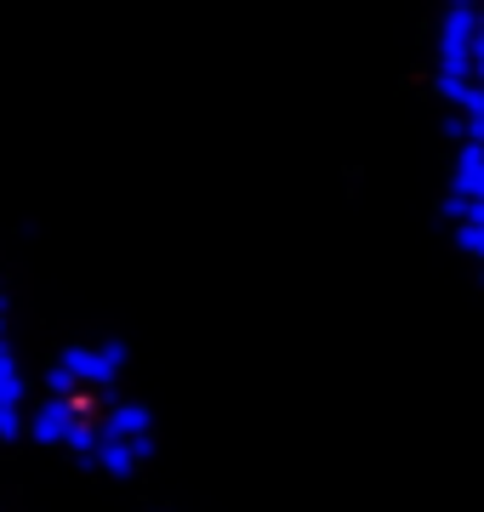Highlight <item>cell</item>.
Wrapping results in <instances>:
<instances>
[{"instance_id": "cell-2", "label": "cell", "mask_w": 484, "mask_h": 512, "mask_svg": "<svg viewBox=\"0 0 484 512\" xmlns=\"http://www.w3.org/2000/svg\"><path fill=\"white\" fill-rule=\"evenodd\" d=\"M126 359H131V348L120 342V336H103V342H75V348L57 353V365L75 376L80 393H86L92 404L114 399V382L126 376Z\"/></svg>"}, {"instance_id": "cell-7", "label": "cell", "mask_w": 484, "mask_h": 512, "mask_svg": "<svg viewBox=\"0 0 484 512\" xmlns=\"http://www.w3.org/2000/svg\"><path fill=\"white\" fill-rule=\"evenodd\" d=\"M473 18H479V29H484V6H473Z\"/></svg>"}, {"instance_id": "cell-8", "label": "cell", "mask_w": 484, "mask_h": 512, "mask_svg": "<svg viewBox=\"0 0 484 512\" xmlns=\"http://www.w3.org/2000/svg\"><path fill=\"white\" fill-rule=\"evenodd\" d=\"M479 285H484V268H479Z\"/></svg>"}, {"instance_id": "cell-6", "label": "cell", "mask_w": 484, "mask_h": 512, "mask_svg": "<svg viewBox=\"0 0 484 512\" xmlns=\"http://www.w3.org/2000/svg\"><path fill=\"white\" fill-rule=\"evenodd\" d=\"M445 137H450L456 148L467 143V120H462V114H445Z\"/></svg>"}, {"instance_id": "cell-3", "label": "cell", "mask_w": 484, "mask_h": 512, "mask_svg": "<svg viewBox=\"0 0 484 512\" xmlns=\"http://www.w3.org/2000/svg\"><path fill=\"white\" fill-rule=\"evenodd\" d=\"M86 416H97L92 399H75V404L40 399V404H29V416H23V439L46 444V450H69V439H75V427Z\"/></svg>"}, {"instance_id": "cell-5", "label": "cell", "mask_w": 484, "mask_h": 512, "mask_svg": "<svg viewBox=\"0 0 484 512\" xmlns=\"http://www.w3.org/2000/svg\"><path fill=\"white\" fill-rule=\"evenodd\" d=\"M450 239H456V251L473 256V262L484 268V228H479V222H456V228H450Z\"/></svg>"}, {"instance_id": "cell-1", "label": "cell", "mask_w": 484, "mask_h": 512, "mask_svg": "<svg viewBox=\"0 0 484 512\" xmlns=\"http://www.w3.org/2000/svg\"><path fill=\"white\" fill-rule=\"evenodd\" d=\"M473 6L467 0H456V6H445L439 12V52H433V92L450 103V114L473 109V97H479V86H473Z\"/></svg>"}, {"instance_id": "cell-4", "label": "cell", "mask_w": 484, "mask_h": 512, "mask_svg": "<svg viewBox=\"0 0 484 512\" xmlns=\"http://www.w3.org/2000/svg\"><path fill=\"white\" fill-rule=\"evenodd\" d=\"M97 433L114 444H131V450H143L154 456V410L137 399H103L97 404Z\"/></svg>"}]
</instances>
